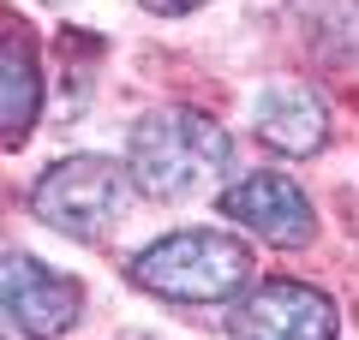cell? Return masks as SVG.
Here are the masks:
<instances>
[{"instance_id": "obj_1", "label": "cell", "mask_w": 359, "mask_h": 340, "mask_svg": "<svg viewBox=\"0 0 359 340\" xmlns=\"http://www.w3.org/2000/svg\"><path fill=\"white\" fill-rule=\"evenodd\" d=\"M222 167H228V132L216 120H204V113H192V108L144 113L132 126L126 173L156 203H180V197L210 191Z\"/></svg>"}, {"instance_id": "obj_2", "label": "cell", "mask_w": 359, "mask_h": 340, "mask_svg": "<svg viewBox=\"0 0 359 340\" xmlns=\"http://www.w3.org/2000/svg\"><path fill=\"white\" fill-rule=\"evenodd\" d=\"M252 275V251L233 233H168L132 257V281L174 304H216Z\"/></svg>"}, {"instance_id": "obj_3", "label": "cell", "mask_w": 359, "mask_h": 340, "mask_svg": "<svg viewBox=\"0 0 359 340\" xmlns=\"http://www.w3.org/2000/svg\"><path fill=\"white\" fill-rule=\"evenodd\" d=\"M120 197H126V179H120V162L108 155H66L30 191V209L36 221H48L66 239H102L120 215Z\"/></svg>"}, {"instance_id": "obj_4", "label": "cell", "mask_w": 359, "mask_h": 340, "mask_svg": "<svg viewBox=\"0 0 359 340\" xmlns=\"http://www.w3.org/2000/svg\"><path fill=\"white\" fill-rule=\"evenodd\" d=\"M84 311V287L36 257H0V323L25 340H60Z\"/></svg>"}, {"instance_id": "obj_5", "label": "cell", "mask_w": 359, "mask_h": 340, "mask_svg": "<svg viewBox=\"0 0 359 340\" xmlns=\"http://www.w3.org/2000/svg\"><path fill=\"white\" fill-rule=\"evenodd\" d=\"M228 328L240 340H335V304L306 281H264L233 304Z\"/></svg>"}, {"instance_id": "obj_6", "label": "cell", "mask_w": 359, "mask_h": 340, "mask_svg": "<svg viewBox=\"0 0 359 340\" xmlns=\"http://www.w3.org/2000/svg\"><path fill=\"white\" fill-rule=\"evenodd\" d=\"M216 209L228 215L233 227L257 233L264 245H306L311 227H318L306 191H299L294 179H282V173H252V179H240V185H228Z\"/></svg>"}, {"instance_id": "obj_7", "label": "cell", "mask_w": 359, "mask_h": 340, "mask_svg": "<svg viewBox=\"0 0 359 340\" xmlns=\"http://www.w3.org/2000/svg\"><path fill=\"white\" fill-rule=\"evenodd\" d=\"M257 138L282 155H311L330 138V108L299 84H276L257 96Z\"/></svg>"}, {"instance_id": "obj_8", "label": "cell", "mask_w": 359, "mask_h": 340, "mask_svg": "<svg viewBox=\"0 0 359 340\" xmlns=\"http://www.w3.org/2000/svg\"><path fill=\"white\" fill-rule=\"evenodd\" d=\"M42 113V72L25 36H0V132L25 138Z\"/></svg>"}, {"instance_id": "obj_9", "label": "cell", "mask_w": 359, "mask_h": 340, "mask_svg": "<svg viewBox=\"0 0 359 340\" xmlns=\"http://www.w3.org/2000/svg\"><path fill=\"white\" fill-rule=\"evenodd\" d=\"M150 13H168V18H180V13H192V6H204V0H144Z\"/></svg>"}]
</instances>
